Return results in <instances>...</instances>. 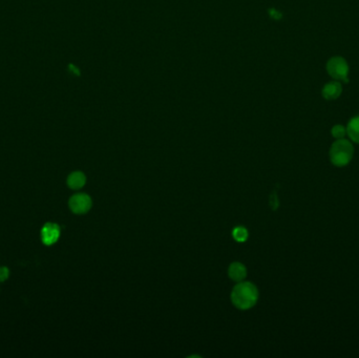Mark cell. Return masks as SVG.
I'll list each match as a JSON object with an SVG mask.
<instances>
[{
	"label": "cell",
	"mask_w": 359,
	"mask_h": 358,
	"mask_svg": "<svg viewBox=\"0 0 359 358\" xmlns=\"http://www.w3.org/2000/svg\"><path fill=\"white\" fill-rule=\"evenodd\" d=\"M257 299H259V291L255 285L250 282H239L231 292L233 305L240 310L252 308Z\"/></svg>",
	"instance_id": "6da1fadb"
},
{
	"label": "cell",
	"mask_w": 359,
	"mask_h": 358,
	"mask_svg": "<svg viewBox=\"0 0 359 358\" xmlns=\"http://www.w3.org/2000/svg\"><path fill=\"white\" fill-rule=\"evenodd\" d=\"M354 147L350 141L343 139H338L335 141L330 149V160L334 166L343 167L348 165L353 159Z\"/></svg>",
	"instance_id": "7a4b0ae2"
},
{
	"label": "cell",
	"mask_w": 359,
	"mask_h": 358,
	"mask_svg": "<svg viewBox=\"0 0 359 358\" xmlns=\"http://www.w3.org/2000/svg\"><path fill=\"white\" fill-rule=\"evenodd\" d=\"M327 71L335 80L343 82L349 81V65L345 58L338 56L331 58L327 62Z\"/></svg>",
	"instance_id": "3957f363"
},
{
	"label": "cell",
	"mask_w": 359,
	"mask_h": 358,
	"mask_svg": "<svg viewBox=\"0 0 359 358\" xmlns=\"http://www.w3.org/2000/svg\"><path fill=\"white\" fill-rule=\"evenodd\" d=\"M91 205V199L87 193H76L68 200V207L75 214L88 213Z\"/></svg>",
	"instance_id": "277c9868"
},
{
	"label": "cell",
	"mask_w": 359,
	"mask_h": 358,
	"mask_svg": "<svg viewBox=\"0 0 359 358\" xmlns=\"http://www.w3.org/2000/svg\"><path fill=\"white\" fill-rule=\"evenodd\" d=\"M61 235V228L56 223H46L41 228V242L45 246H52L58 242Z\"/></svg>",
	"instance_id": "5b68a950"
},
{
	"label": "cell",
	"mask_w": 359,
	"mask_h": 358,
	"mask_svg": "<svg viewBox=\"0 0 359 358\" xmlns=\"http://www.w3.org/2000/svg\"><path fill=\"white\" fill-rule=\"evenodd\" d=\"M341 91H342L341 84L336 80L326 84L323 89L322 94L326 100H334L337 99L341 95Z\"/></svg>",
	"instance_id": "8992f818"
},
{
	"label": "cell",
	"mask_w": 359,
	"mask_h": 358,
	"mask_svg": "<svg viewBox=\"0 0 359 358\" xmlns=\"http://www.w3.org/2000/svg\"><path fill=\"white\" fill-rule=\"evenodd\" d=\"M228 275L234 282H241L247 276V269L241 263H232L228 269Z\"/></svg>",
	"instance_id": "52a82bcc"
},
{
	"label": "cell",
	"mask_w": 359,
	"mask_h": 358,
	"mask_svg": "<svg viewBox=\"0 0 359 358\" xmlns=\"http://www.w3.org/2000/svg\"><path fill=\"white\" fill-rule=\"evenodd\" d=\"M67 186L71 189L78 190L81 189L87 183V177L82 173V171H74L67 177L66 180Z\"/></svg>",
	"instance_id": "ba28073f"
},
{
	"label": "cell",
	"mask_w": 359,
	"mask_h": 358,
	"mask_svg": "<svg viewBox=\"0 0 359 358\" xmlns=\"http://www.w3.org/2000/svg\"><path fill=\"white\" fill-rule=\"evenodd\" d=\"M347 134L353 142L359 144V115L351 119L348 123Z\"/></svg>",
	"instance_id": "9c48e42d"
},
{
	"label": "cell",
	"mask_w": 359,
	"mask_h": 358,
	"mask_svg": "<svg viewBox=\"0 0 359 358\" xmlns=\"http://www.w3.org/2000/svg\"><path fill=\"white\" fill-rule=\"evenodd\" d=\"M232 236L237 242L244 243L248 239V231L244 227H237L232 231Z\"/></svg>",
	"instance_id": "30bf717a"
},
{
	"label": "cell",
	"mask_w": 359,
	"mask_h": 358,
	"mask_svg": "<svg viewBox=\"0 0 359 358\" xmlns=\"http://www.w3.org/2000/svg\"><path fill=\"white\" fill-rule=\"evenodd\" d=\"M331 134L335 139H343L347 135V128L342 125H335L331 130Z\"/></svg>",
	"instance_id": "8fae6325"
},
{
	"label": "cell",
	"mask_w": 359,
	"mask_h": 358,
	"mask_svg": "<svg viewBox=\"0 0 359 358\" xmlns=\"http://www.w3.org/2000/svg\"><path fill=\"white\" fill-rule=\"evenodd\" d=\"M10 276V270L7 267H0V283H2L4 281H6L7 278Z\"/></svg>",
	"instance_id": "7c38bea8"
},
{
	"label": "cell",
	"mask_w": 359,
	"mask_h": 358,
	"mask_svg": "<svg viewBox=\"0 0 359 358\" xmlns=\"http://www.w3.org/2000/svg\"><path fill=\"white\" fill-rule=\"evenodd\" d=\"M268 14H269V16H270L272 19H274V20H279V19H282V17H283L282 13L278 12V11H277V10H275V9H269V10H268Z\"/></svg>",
	"instance_id": "4fadbf2b"
},
{
	"label": "cell",
	"mask_w": 359,
	"mask_h": 358,
	"mask_svg": "<svg viewBox=\"0 0 359 358\" xmlns=\"http://www.w3.org/2000/svg\"><path fill=\"white\" fill-rule=\"evenodd\" d=\"M68 71L76 76H80V69L74 64H68Z\"/></svg>",
	"instance_id": "5bb4252c"
},
{
	"label": "cell",
	"mask_w": 359,
	"mask_h": 358,
	"mask_svg": "<svg viewBox=\"0 0 359 358\" xmlns=\"http://www.w3.org/2000/svg\"><path fill=\"white\" fill-rule=\"evenodd\" d=\"M270 201H271V207L273 209H276L278 206V201H277V197L275 196V194H273Z\"/></svg>",
	"instance_id": "9a60e30c"
}]
</instances>
